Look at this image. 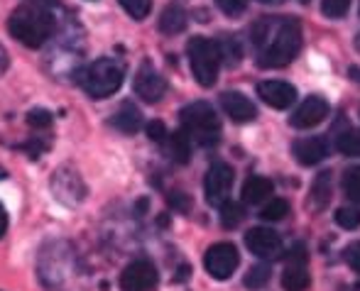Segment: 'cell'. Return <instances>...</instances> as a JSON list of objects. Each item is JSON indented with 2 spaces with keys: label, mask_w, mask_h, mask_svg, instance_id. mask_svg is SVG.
<instances>
[{
  "label": "cell",
  "mask_w": 360,
  "mask_h": 291,
  "mask_svg": "<svg viewBox=\"0 0 360 291\" xmlns=\"http://www.w3.org/2000/svg\"><path fill=\"white\" fill-rule=\"evenodd\" d=\"M252 44L262 69H282L302 49V27L292 18H262L252 27Z\"/></svg>",
  "instance_id": "obj_1"
},
{
  "label": "cell",
  "mask_w": 360,
  "mask_h": 291,
  "mask_svg": "<svg viewBox=\"0 0 360 291\" xmlns=\"http://www.w3.org/2000/svg\"><path fill=\"white\" fill-rule=\"evenodd\" d=\"M39 279L49 291H86L89 274L67 242H52L39 254Z\"/></svg>",
  "instance_id": "obj_2"
},
{
  "label": "cell",
  "mask_w": 360,
  "mask_h": 291,
  "mask_svg": "<svg viewBox=\"0 0 360 291\" xmlns=\"http://www.w3.org/2000/svg\"><path fill=\"white\" fill-rule=\"evenodd\" d=\"M8 30L20 44L37 49L54 34V18L47 8L39 5H20L8 20Z\"/></svg>",
  "instance_id": "obj_3"
},
{
  "label": "cell",
  "mask_w": 360,
  "mask_h": 291,
  "mask_svg": "<svg viewBox=\"0 0 360 291\" xmlns=\"http://www.w3.org/2000/svg\"><path fill=\"white\" fill-rule=\"evenodd\" d=\"M123 66L118 61L110 57H101L79 71V84L91 98L103 101L110 98L123 86Z\"/></svg>",
  "instance_id": "obj_4"
},
{
  "label": "cell",
  "mask_w": 360,
  "mask_h": 291,
  "mask_svg": "<svg viewBox=\"0 0 360 291\" xmlns=\"http://www.w3.org/2000/svg\"><path fill=\"white\" fill-rule=\"evenodd\" d=\"M181 132L201 147L216 145L221 137V120L206 101H196L181 110Z\"/></svg>",
  "instance_id": "obj_5"
},
{
  "label": "cell",
  "mask_w": 360,
  "mask_h": 291,
  "mask_svg": "<svg viewBox=\"0 0 360 291\" xmlns=\"http://www.w3.org/2000/svg\"><path fill=\"white\" fill-rule=\"evenodd\" d=\"M186 54H189L194 79L199 81L204 89H211L218 79V69H221L218 44L206 37H191L189 44H186Z\"/></svg>",
  "instance_id": "obj_6"
},
{
  "label": "cell",
  "mask_w": 360,
  "mask_h": 291,
  "mask_svg": "<svg viewBox=\"0 0 360 291\" xmlns=\"http://www.w3.org/2000/svg\"><path fill=\"white\" fill-rule=\"evenodd\" d=\"M238 264H240V254H238L236 245H231V242L211 245V247L206 250V254H204L206 272H209L214 279H218V282H223V279H231L233 272L238 269Z\"/></svg>",
  "instance_id": "obj_7"
},
{
  "label": "cell",
  "mask_w": 360,
  "mask_h": 291,
  "mask_svg": "<svg viewBox=\"0 0 360 291\" xmlns=\"http://www.w3.org/2000/svg\"><path fill=\"white\" fill-rule=\"evenodd\" d=\"M233 179H236V174H233L231 164H226V162H216V164L209 167L204 179V193L211 206H223L228 201L233 188Z\"/></svg>",
  "instance_id": "obj_8"
},
{
  "label": "cell",
  "mask_w": 360,
  "mask_h": 291,
  "mask_svg": "<svg viewBox=\"0 0 360 291\" xmlns=\"http://www.w3.org/2000/svg\"><path fill=\"white\" fill-rule=\"evenodd\" d=\"M157 284V269L150 259H135L120 274V289L123 291H150Z\"/></svg>",
  "instance_id": "obj_9"
},
{
  "label": "cell",
  "mask_w": 360,
  "mask_h": 291,
  "mask_svg": "<svg viewBox=\"0 0 360 291\" xmlns=\"http://www.w3.org/2000/svg\"><path fill=\"white\" fill-rule=\"evenodd\" d=\"M135 93H138L145 103H157V101H162V96L167 93L165 76L157 74V71L152 69V64H147V61L138 69V74H135Z\"/></svg>",
  "instance_id": "obj_10"
},
{
  "label": "cell",
  "mask_w": 360,
  "mask_h": 291,
  "mask_svg": "<svg viewBox=\"0 0 360 291\" xmlns=\"http://www.w3.org/2000/svg\"><path fill=\"white\" fill-rule=\"evenodd\" d=\"M245 245L260 259H275L282 252V238L270 228H252L245 235Z\"/></svg>",
  "instance_id": "obj_11"
},
{
  "label": "cell",
  "mask_w": 360,
  "mask_h": 291,
  "mask_svg": "<svg viewBox=\"0 0 360 291\" xmlns=\"http://www.w3.org/2000/svg\"><path fill=\"white\" fill-rule=\"evenodd\" d=\"M328 115V101L321 98V96H309L294 115L289 117L292 127H299V130H309V127H316L319 122H323Z\"/></svg>",
  "instance_id": "obj_12"
},
{
  "label": "cell",
  "mask_w": 360,
  "mask_h": 291,
  "mask_svg": "<svg viewBox=\"0 0 360 291\" xmlns=\"http://www.w3.org/2000/svg\"><path fill=\"white\" fill-rule=\"evenodd\" d=\"M257 96H260L270 108L285 110L294 103V98H297V89H294L292 84H287V81L272 79V81H262V84L257 86Z\"/></svg>",
  "instance_id": "obj_13"
},
{
  "label": "cell",
  "mask_w": 360,
  "mask_h": 291,
  "mask_svg": "<svg viewBox=\"0 0 360 291\" xmlns=\"http://www.w3.org/2000/svg\"><path fill=\"white\" fill-rule=\"evenodd\" d=\"M221 105L226 110V115L231 117L233 122H252L257 117L255 105L250 103L248 96H243L240 91H228V93L221 96Z\"/></svg>",
  "instance_id": "obj_14"
},
{
  "label": "cell",
  "mask_w": 360,
  "mask_h": 291,
  "mask_svg": "<svg viewBox=\"0 0 360 291\" xmlns=\"http://www.w3.org/2000/svg\"><path fill=\"white\" fill-rule=\"evenodd\" d=\"M292 152H294V157H297L299 164L314 167V164H319V162L326 160L328 145L323 137H302V140L294 142Z\"/></svg>",
  "instance_id": "obj_15"
},
{
  "label": "cell",
  "mask_w": 360,
  "mask_h": 291,
  "mask_svg": "<svg viewBox=\"0 0 360 291\" xmlns=\"http://www.w3.org/2000/svg\"><path fill=\"white\" fill-rule=\"evenodd\" d=\"M110 125H113L115 130L125 132V135H135V132L143 127V113H140L138 105H133L130 101H125V103L115 110V115L110 117Z\"/></svg>",
  "instance_id": "obj_16"
},
{
  "label": "cell",
  "mask_w": 360,
  "mask_h": 291,
  "mask_svg": "<svg viewBox=\"0 0 360 291\" xmlns=\"http://www.w3.org/2000/svg\"><path fill=\"white\" fill-rule=\"evenodd\" d=\"M272 181L265 176H248L245 183H243V201L255 206V203H262L270 198L272 193Z\"/></svg>",
  "instance_id": "obj_17"
},
{
  "label": "cell",
  "mask_w": 360,
  "mask_h": 291,
  "mask_svg": "<svg viewBox=\"0 0 360 291\" xmlns=\"http://www.w3.org/2000/svg\"><path fill=\"white\" fill-rule=\"evenodd\" d=\"M184 27H186L184 8H179V5H167L165 13H162V18H160V32H165L172 37V34L184 32Z\"/></svg>",
  "instance_id": "obj_18"
},
{
  "label": "cell",
  "mask_w": 360,
  "mask_h": 291,
  "mask_svg": "<svg viewBox=\"0 0 360 291\" xmlns=\"http://www.w3.org/2000/svg\"><path fill=\"white\" fill-rule=\"evenodd\" d=\"M309 272L304 264H287L285 274H282V289L285 291H307L309 287Z\"/></svg>",
  "instance_id": "obj_19"
},
{
  "label": "cell",
  "mask_w": 360,
  "mask_h": 291,
  "mask_svg": "<svg viewBox=\"0 0 360 291\" xmlns=\"http://www.w3.org/2000/svg\"><path fill=\"white\" fill-rule=\"evenodd\" d=\"M328 201H331V172H321L311 188V206L316 211H323Z\"/></svg>",
  "instance_id": "obj_20"
},
{
  "label": "cell",
  "mask_w": 360,
  "mask_h": 291,
  "mask_svg": "<svg viewBox=\"0 0 360 291\" xmlns=\"http://www.w3.org/2000/svg\"><path fill=\"white\" fill-rule=\"evenodd\" d=\"M169 155H172V160L179 162V164H186V162L191 160V140L181 130L169 135Z\"/></svg>",
  "instance_id": "obj_21"
},
{
  "label": "cell",
  "mask_w": 360,
  "mask_h": 291,
  "mask_svg": "<svg viewBox=\"0 0 360 291\" xmlns=\"http://www.w3.org/2000/svg\"><path fill=\"white\" fill-rule=\"evenodd\" d=\"M218 44V54H221V61L226 59V64L228 66H238L240 64V57H243V49H240V44H238V39L236 37H223L221 42H216Z\"/></svg>",
  "instance_id": "obj_22"
},
{
  "label": "cell",
  "mask_w": 360,
  "mask_h": 291,
  "mask_svg": "<svg viewBox=\"0 0 360 291\" xmlns=\"http://www.w3.org/2000/svg\"><path fill=\"white\" fill-rule=\"evenodd\" d=\"M336 147L346 157H360V130H346L343 135H338Z\"/></svg>",
  "instance_id": "obj_23"
},
{
  "label": "cell",
  "mask_w": 360,
  "mask_h": 291,
  "mask_svg": "<svg viewBox=\"0 0 360 291\" xmlns=\"http://www.w3.org/2000/svg\"><path fill=\"white\" fill-rule=\"evenodd\" d=\"M287 213H289V203L285 201V198H270V203L260 211V218L262 221L277 223V221H282Z\"/></svg>",
  "instance_id": "obj_24"
},
{
  "label": "cell",
  "mask_w": 360,
  "mask_h": 291,
  "mask_svg": "<svg viewBox=\"0 0 360 291\" xmlns=\"http://www.w3.org/2000/svg\"><path fill=\"white\" fill-rule=\"evenodd\" d=\"M272 272L270 267H265V264H255V267H250V272L245 274V287L248 289H262L267 282H270Z\"/></svg>",
  "instance_id": "obj_25"
},
{
  "label": "cell",
  "mask_w": 360,
  "mask_h": 291,
  "mask_svg": "<svg viewBox=\"0 0 360 291\" xmlns=\"http://www.w3.org/2000/svg\"><path fill=\"white\" fill-rule=\"evenodd\" d=\"M343 191L351 201L360 203V167H351V169L343 174Z\"/></svg>",
  "instance_id": "obj_26"
},
{
  "label": "cell",
  "mask_w": 360,
  "mask_h": 291,
  "mask_svg": "<svg viewBox=\"0 0 360 291\" xmlns=\"http://www.w3.org/2000/svg\"><path fill=\"white\" fill-rule=\"evenodd\" d=\"M245 218V213H243V206H238V203L233 201H226L221 206V223L223 228H236L238 223Z\"/></svg>",
  "instance_id": "obj_27"
},
{
  "label": "cell",
  "mask_w": 360,
  "mask_h": 291,
  "mask_svg": "<svg viewBox=\"0 0 360 291\" xmlns=\"http://www.w3.org/2000/svg\"><path fill=\"white\" fill-rule=\"evenodd\" d=\"M120 5L135 20H145L152 10V0H120Z\"/></svg>",
  "instance_id": "obj_28"
},
{
  "label": "cell",
  "mask_w": 360,
  "mask_h": 291,
  "mask_svg": "<svg viewBox=\"0 0 360 291\" xmlns=\"http://www.w3.org/2000/svg\"><path fill=\"white\" fill-rule=\"evenodd\" d=\"M336 223L341 228H346V231H353V228L360 226V211L358 208H351V206H343L336 211Z\"/></svg>",
  "instance_id": "obj_29"
},
{
  "label": "cell",
  "mask_w": 360,
  "mask_h": 291,
  "mask_svg": "<svg viewBox=\"0 0 360 291\" xmlns=\"http://www.w3.org/2000/svg\"><path fill=\"white\" fill-rule=\"evenodd\" d=\"M348 8H351V0H323L321 3L323 15L331 20H341L348 13Z\"/></svg>",
  "instance_id": "obj_30"
},
{
  "label": "cell",
  "mask_w": 360,
  "mask_h": 291,
  "mask_svg": "<svg viewBox=\"0 0 360 291\" xmlns=\"http://www.w3.org/2000/svg\"><path fill=\"white\" fill-rule=\"evenodd\" d=\"M52 120H54L52 113L44 108H34L27 113V122H30V127H34V130H47V127L52 125Z\"/></svg>",
  "instance_id": "obj_31"
},
{
  "label": "cell",
  "mask_w": 360,
  "mask_h": 291,
  "mask_svg": "<svg viewBox=\"0 0 360 291\" xmlns=\"http://www.w3.org/2000/svg\"><path fill=\"white\" fill-rule=\"evenodd\" d=\"M216 5L228 15V18H238V15L245 13L248 0H216Z\"/></svg>",
  "instance_id": "obj_32"
},
{
  "label": "cell",
  "mask_w": 360,
  "mask_h": 291,
  "mask_svg": "<svg viewBox=\"0 0 360 291\" xmlns=\"http://www.w3.org/2000/svg\"><path fill=\"white\" fill-rule=\"evenodd\" d=\"M343 259L348 262V267L353 269V272L360 274V242H351L346 247V252H343Z\"/></svg>",
  "instance_id": "obj_33"
},
{
  "label": "cell",
  "mask_w": 360,
  "mask_h": 291,
  "mask_svg": "<svg viewBox=\"0 0 360 291\" xmlns=\"http://www.w3.org/2000/svg\"><path fill=\"white\" fill-rule=\"evenodd\" d=\"M167 135H169V132H167L165 122H160V120H152L150 125H147V137H150V140H155V142H162V140H165Z\"/></svg>",
  "instance_id": "obj_34"
},
{
  "label": "cell",
  "mask_w": 360,
  "mask_h": 291,
  "mask_svg": "<svg viewBox=\"0 0 360 291\" xmlns=\"http://www.w3.org/2000/svg\"><path fill=\"white\" fill-rule=\"evenodd\" d=\"M169 203H172L174 208H179V211H186V208L191 206V201L184 196V193H172V196H169Z\"/></svg>",
  "instance_id": "obj_35"
},
{
  "label": "cell",
  "mask_w": 360,
  "mask_h": 291,
  "mask_svg": "<svg viewBox=\"0 0 360 291\" xmlns=\"http://www.w3.org/2000/svg\"><path fill=\"white\" fill-rule=\"evenodd\" d=\"M8 233V211H5V206L0 203V238Z\"/></svg>",
  "instance_id": "obj_36"
},
{
  "label": "cell",
  "mask_w": 360,
  "mask_h": 291,
  "mask_svg": "<svg viewBox=\"0 0 360 291\" xmlns=\"http://www.w3.org/2000/svg\"><path fill=\"white\" fill-rule=\"evenodd\" d=\"M5 69H8V54H5V49L0 47V74H3Z\"/></svg>",
  "instance_id": "obj_37"
},
{
  "label": "cell",
  "mask_w": 360,
  "mask_h": 291,
  "mask_svg": "<svg viewBox=\"0 0 360 291\" xmlns=\"http://www.w3.org/2000/svg\"><path fill=\"white\" fill-rule=\"evenodd\" d=\"M34 5H39V8H49V5H57L59 0H32Z\"/></svg>",
  "instance_id": "obj_38"
},
{
  "label": "cell",
  "mask_w": 360,
  "mask_h": 291,
  "mask_svg": "<svg viewBox=\"0 0 360 291\" xmlns=\"http://www.w3.org/2000/svg\"><path fill=\"white\" fill-rule=\"evenodd\" d=\"M257 3H262V5H280L282 0H257Z\"/></svg>",
  "instance_id": "obj_39"
},
{
  "label": "cell",
  "mask_w": 360,
  "mask_h": 291,
  "mask_svg": "<svg viewBox=\"0 0 360 291\" xmlns=\"http://www.w3.org/2000/svg\"><path fill=\"white\" fill-rule=\"evenodd\" d=\"M0 179H5V169H3V167H0Z\"/></svg>",
  "instance_id": "obj_40"
},
{
  "label": "cell",
  "mask_w": 360,
  "mask_h": 291,
  "mask_svg": "<svg viewBox=\"0 0 360 291\" xmlns=\"http://www.w3.org/2000/svg\"><path fill=\"white\" fill-rule=\"evenodd\" d=\"M299 3H309V0H299Z\"/></svg>",
  "instance_id": "obj_41"
}]
</instances>
